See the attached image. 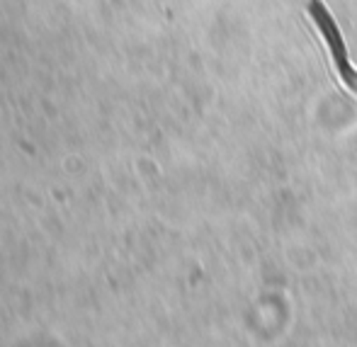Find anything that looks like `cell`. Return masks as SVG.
Segmentation results:
<instances>
[{"label":"cell","mask_w":357,"mask_h":347,"mask_svg":"<svg viewBox=\"0 0 357 347\" xmlns=\"http://www.w3.org/2000/svg\"><path fill=\"white\" fill-rule=\"evenodd\" d=\"M309 13H311V17H314L316 27L324 32V39H326V44H328L331 54H333L335 68H338L343 83L348 85L350 90H355V93H357V68L353 66V63H350L348 49H345L343 34H340L335 20L331 17V13L319 3V0H311V3H309Z\"/></svg>","instance_id":"obj_1"}]
</instances>
